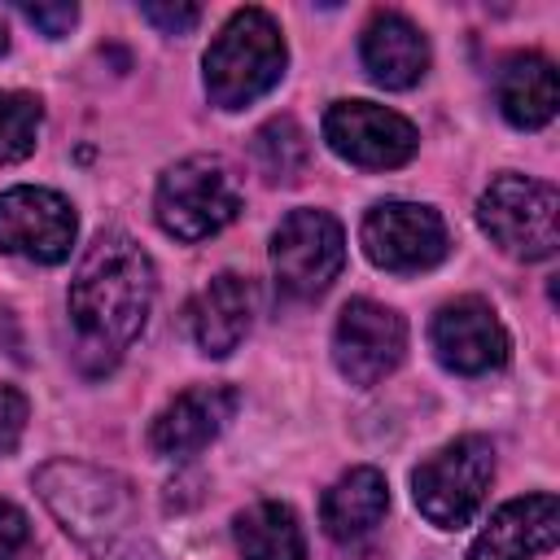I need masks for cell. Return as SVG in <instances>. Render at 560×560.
Wrapping results in <instances>:
<instances>
[{
	"instance_id": "1",
	"label": "cell",
	"mask_w": 560,
	"mask_h": 560,
	"mask_svg": "<svg viewBox=\"0 0 560 560\" xmlns=\"http://www.w3.org/2000/svg\"><path fill=\"white\" fill-rule=\"evenodd\" d=\"M153 306V262L127 232H101L74 280H70V324L79 350L109 368L144 328Z\"/></svg>"
},
{
	"instance_id": "2",
	"label": "cell",
	"mask_w": 560,
	"mask_h": 560,
	"mask_svg": "<svg viewBox=\"0 0 560 560\" xmlns=\"http://www.w3.org/2000/svg\"><path fill=\"white\" fill-rule=\"evenodd\" d=\"M35 490L57 525L96 560H122L136 542V494L118 472L83 459H48L35 472Z\"/></svg>"
},
{
	"instance_id": "3",
	"label": "cell",
	"mask_w": 560,
	"mask_h": 560,
	"mask_svg": "<svg viewBox=\"0 0 560 560\" xmlns=\"http://www.w3.org/2000/svg\"><path fill=\"white\" fill-rule=\"evenodd\" d=\"M206 92L219 109H245L258 96H267L284 66H289V48L280 26L271 22V13L262 9H236L223 31L214 35V44L206 48Z\"/></svg>"
},
{
	"instance_id": "4",
	"label": "cell",
	"mask_w": 560,
	"mask_h": 560,
	"mask_svg": "<svg viewBox=\"0 0 560 560\" xmlns=\"http://www.w3.org/2000/svg\"><path fill=\"white\" fill-rule=\"evenodd\" d=\"M477 223L503 254L538 262L560 245V197L542 179L494 175L477 201Z\"/></svg>"
},
{
	"instance_id": "5",
	"label": "cell",
	"mask_w": 560,
	"mask_h": 560,
	"mask_svg": "<svg viewBox=\"0 0 560 560\" xmlns=\"http://www.w3.org/2000/svg\"><path fill=\"white\" fill-rule=\"evenodd\" d=\"M241 210V192L219 158H184L158 179L153 214L175 241H206L223 232Z\"/></svg>"
},
{
	"instance_id": "6",
	"label": "cell",
	"mask_w": 560,
	"mask_h": 560,
	"mask_svg": "<svg viewBox=\"0 0 560 560\" xmlns=\"http://www.w3.org/2000/svg\"><path fill=\"white\" fill-rule=\"evenodd\" d=\"M490 477H494V446L468 433V438L446 442L438 455H429L411 472V499L424 521L442 529H459L481 508Z\"/></svg>"
},
{
	"instance_id": "7",
	"label": "cell",
	"mask_w": 560,
	"mask_h": 560,
	"mask_svg": "<svg viewBox=\"0 0 560 560\" xmlns=\"http://www.w3.org/2000/svg\"><path fill=\"white\" fill-rule=\"evenodd\" d=\"M346 267V232L324 210H293L271 236V271L289 298H319Z\"/></svg>"
},
{
	"instance_id": "8",
	"label": "cell",
	"mask_w": 560,
	"mask_h": 560,
	"mask_svg": "<svg viewBox=\"0 0 560 560\" xmlns=\"http://www.w3.org/2000/svg\"><path fill=\"white\" fill-rule=\"evenodd\" d=\"M402 354H407V324L398 311L372 298H354L341 306L332 332V363L350 385L385 381L402 363Z\"/></svg>"
},
{
	"instance_id": "9",
	"label": "cell",
	"mask_w": 560,
	"mask_h": 560,
	"mask_svg": "<svg viewBox=\"0 0 560 560\" xmlns=\"http://www.w3.org/2000/svg\"><path fill=\"white\" fill-rule=\"evenodd\" d=\"M324 140L337 158L368 166V171L402 166V162H411V153L420 144L416 127L402 114L372 105V101H332L324 114Z\"/></svg>"
},
{
	"instance_id": "10",
	"label": "cell",
	"mask_w": 560,
	"mask_h": 560,
	"mask_svg": "<svg viewBox=\"0 0 560 560\" xmlns=\"http://www.w3.org/2000/svg\"><path fill=\"white\" fill-rule=\"evenodd\" d=\"M446 223L420 201H381L363 219V254L385 271H429L446 258Z\"/></svg>"
},
{
	"instance_id": "11",
	"label": "cell",
	"mask_w": 560,
	"mask_h": 560,
	"mask_svg": "<svg viewBox=\"0 0 560 560\" xmlns=\"http://www.w3.org/2000/svg\"><path fill=\"white\" fill-rule=\"evenodd\" d=\"M74 210L52 188H9L0 192V249L31 262H61L74 245Z\"/></svg>"
},
{
	"instance_id": "12",
	"label": "cell",
	"mask_w": 560,
	"mask_h": 560,
	"mask_svg": "<svg viewBox=\"0 0 560 560\" xmlns=\"http://www.w3.org/2000/svg\"><path fill=\"white\" fill-rule=\"evenodd\" d=\"M433 350L438 359L459 376H481L490 368L508 363V328L499 324L494 306L486 298H455L433 315Z\"/></svg>"
},
{
	"instance_id": "13",
	"label": "cell",
	"mask_w": 560,
	"mask_h": 560,
	"mask_svg": "<svg viewBox=\"0 0 560 560\" xmlns=\"http://www.w3.org/2000/svg\"><path fill=\"white\" fill-rule=\"evenodd\" d=\"M232 416H236L232 385H192L158 411V420L149 424V446L166 459H184L206 442H214Z\"/></svg>"
},
{
	"instance_id": "14",
	"label": "cell",
	"mask_w": 560,
	"mask_h": 560,
	"mask_svg": "<svg viewBox=\"0 0 560 560\" xmlns=\"http://www.w3.org/2000/svg\"><path fill=\"white\" fill-rule=\"evenodd\" d=\"M560 538V503L556 494H525L503 503L490 525L468 547V560H534L551 551Z\"/></svg>"
},
{
	"instance_id": "15",
	"label": "cell",
	"mask_w": 560,
	"mask_h": 560,
	"mask_svg": "<svg viewBox=\"0 0 560 560\" xmlns=\"http://www.w3.org/2000/svg\"><path fill=\"white\" fill-rule=\"evenodd\" d=\"M249 319H254V284L236 271L214 276L188 311L192 337H197L201 354H210V359H228L245 341Z\"/></svg>"
},
{
	"instance_id": "16",
	"label": "cell",
	"mask_w": 560,
	"mask_h": 560,
	"mask_svg": "<svg viewBox=\"0 0 560 560\" xmlns=\"http://www.w3.org/2000/svg\"><path fill=\"white\" fill-rule=\"evenodd\" d=\"M363 70L381 88H411L429 70V39L402 13H376L363 31Z\"/></svg>"
},
{
	"instance_id": "17",
	"label": "cell",
	"mask_w": 560,
	"mask_h": 560,
	"mask_svg": "<svg viewBox=\"0 0 560 560\" xmlns=\"http://www.w3.org/2000/svg\"><path fill=\"white\" fill-rule=\"evenodd\" d=\"M389 508V486L376 468H350L346 477L332 481V490L319 503V521L328 529V538L337 542H359L363 534H372L381 525Z\"/></svg>"
},
{
	"instance_id": "18",
	"label": "cell",
	"mask_w": 560,
	"mask_h": 560,
	"mask_svg": "<svg viewBox=\"0 0 560 560\" xmlns=\"http://www.w3.org/2000/svg\"><path fill=\"white\" fill-rule=\"evenodd\" d=\"M494 88H499V109L512 127L534 131V127L551 122V114H556V70H551L547 57H538V52L508 57Z\"/></svg>"
},
{
	"instance_id": "19",
	"label": "cell",
	"mask_w": 560,
	"mask_h": 560,
	"mask_svg": "<svg viewBox=\"0 0 560 560\" xmlns=\"http://www.w3.org/2000/svg\"><path fill=\"white\" fill-rule=\"evenodd\" d=\"M236 551L245 560H306V538L289 503H254L236 516Z\"/></svg>"
},
{
	"instance_id": "20",
	"label": "cell",
	"mask_w": 560,
	"mask_h": 560,
	"mask_svg": "<svg viewBox=\"0 0 560 560\" xmlns=\"http://www.w3.org/2000/svg\"><path fill=\"white\" fill-rule=\"evenodd\" d=\"M306 131L293 118H271L254 131V162L271 184H293L306 171Z\"/></svg>"
},
{
	"instance_id": "21",
	"label": "cell",
	"mask_w": 560,
	"mask_h": 560,
	"mask_svg": "<svg viewBox=\"0 0 560 560\" xmlns=\"http://www.w3.org/2000/svg\"><path fill=\"white\" fill-rule=\"evenodd\" d=\"M44 122V105L31 92H0V166L31 158Z\"/></svg>"
},
{
	"instance_id": "22",
	"label": "cell",
	"mask_w": 560,
	"mask_h": 560,
	"mask_svg": "<svg viewBox=\"0 0 560 560\" xmlns=\"http://www.w3.org/2000/svg\"><path fill=\"white\" fill-rule=\"evenodd\" d=\"M35 31H44L48 39H61V35H70V26L79 22V9L70 4V0H57V4H48V0H39V4H22L18 9Z\"/></svg>"
},
{
	"instance_id": "23",
	"label": "cell",
	"mask_w": 560,
	"mask_h": 560,
	"mask_svg": "<svg viewBox=\"0 0 560 560\" xmlns=\"http://www.w3.org/2000/svg\"><path fill=\"white\" fill-rule=\"evenodd\" d=\"M140 13L162 31V35H188L197 22H201V9L188 4V0H175V4H162V0H144Z\"/></svg>"
},
{
	"instance_id": "24",
	"label": "cell",
	"mask_w": 560,
	"mask_h": 560,
	"mask_svg": "<svg viewBox=\"0 0 560 560\" xmlns=\"http://www.w3.org/2000/svg\"><path fill=\"white\" fill-rule=\"evenodd\" d=\"M26 416H31L26 398L13 385H0V455H13L18 451V442L26 433Z\"/></svg>"
},
{
	"instance_id": "25",
	"label": "cell",
	"mask_w": 560,
	"mask_h": 560,
	"mask_svg": "<svg viewBox=\"0 0 560 560\" xmlns=\"http://www.w3.org/2000/svg\"><path fill=\"white\" fill-rule=\"evenodd\" d=\"M26 547H31V521H26V512L0 499V560H22Z\"/></svg>"
},
{
	"instance_id": "26",
	"label": "cell",
	"mask_w": 560,
	"mask_h": 560,
	"mask_svg": "<svg viewBox=\"0 0 560 560\" xmlns=\"http://www.w3.org/2000/svg\"><path fill=\"white\" fill-rule=\"evenodd\" d=\"M0 346H18V328H13L9 311H0Z\"/></svg>"
},
{
	"instance_id": "27",
	"label": "cell",
	"mask_w": 560,
	"mask_h": 560,
	"mask_svg": "<svg viewBox=\"0 0 560 560\" xmlns=\"http://www.w3.org/2000/svg\"><path fill=\"white\" fill-rule=\"evenodd\" d=\"M0 52H9V22H4V13H0Z\"/></svg>"
}]
</instances>
